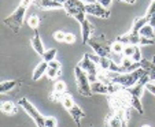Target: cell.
Masks as SVG:
<instances>
[{"instance_id": "277c9868", "label": "cell", "mask_w": 155, "mask_h": 127, "mask_svg": "<svg viewBox=\"0 0 155 127\" xmlns=\"http://www.w3.org/2000/svg\"><path fill=\"white\" fill-rule=\"evenodd\" d=\"M63 10L66 11V14L73 17L76 21H78L80 23H82L87 18H85V3L81 0H69L63 4Z\"/></svg>"}, {"instance_id": "44dd1931", "label": "cell", "mask_w": 155, "mask_h": 127, "mask_svg": "<svg viewBox=\"0 0 155 127\" xmlns=\"http://www.w3.org/2000/svg\"><path fill=\"white\" fill-rule=\"evenodd\" d=\"M61 103H62V105H63L66 110H71V108L76 105V103H74V100H73V97H71L69 93H64L63 96H62V98H61Z\"/></svg>"}, {"instance_id": "e575fe53", "label": "cell", "mask_w": 155, "mask_h": 127, "mask_svg": "<svg viewBox=\"0 0 155 127\" xmlns=\"http://www.w3.org/2000/svg\"><path fill=\"white\" fill-rule=\"evenodd\" d=\"M64 43H66V44H74V43H76V36H74L73 33H66Z\"/></svg>"}, {"instance_id": "836d02e7", "label": "cell", "mask_w": 155, "mask_h": 127, "mask_svg": "<svg viewBox=\"0 0 155 127\" xmlns=\"http://www.w3.org/2000/svg\"><path fill=\"white\" fill-rule=\"evenodd\" d=\"M64 37H66V33L62 32V30H58V32L54 33V38L59 43H64Z\"/></svg>"}, {"instance_id": "ba28073f", "label": "cell", "mask_w": 155, "mask_h": 127, "mask_svg": "<svg viewBox=\"0 0 155 127\" xmlns=\"http://www.w3.org/2000/svg\"><path fill=\"white\" fill-rule=\"evenodd\" d=\"M85 12L89 15H95L102 19H108L110 18V8L103 7L100 3H92V4H85Z\"/></svg>"}, {"instance_id": "e0dca14e", "label": "cell", "mask_w": 155, "mask_h": 127, "mask_svg": "<svg viewBox=\"0 0 155 127\" xmlns=\"http://www.w3.org/2000/svg\"><path fill=\"white\" fill-rule=\"evenodd\" d=\"M30 43H32L33 49H35V51L38 53V55L41 56V58H43L44 52H45V49H44L43 41H41V37H40V34H38L37 32H36V34L32 37V40H30Z\"/></svg>"}, {"instance_id": "7dc6e473", "label": "cell", "mask_w": 155, "mask_h": 127, "mask_svg": "<svg viewBox=\"0 0 155 127\" xmlns=\"http://www.w3.org/2000/svg\"><path fill=\"white\" fill-rule=\"evenodd\" d=\"M152 82H154V84H155V81H152Z\"/></svg>"}, {"instance_id": "8d00e7d4", "label": "cell", "mask_w": 155, "mask_h": 127, "mask_svg": "<svg viewBox=\"0 0 155 127\" xmlns=\"http://www.w3.org/2000/svg\"><path fill=\"white\" fill-rule=\"evenodd\" d=\"M48 67L50 68H56V70H61V67H62V64H61V62H58L55 59V60H52V62H50L48 63Z\"/></svg>"}, {"instance_id": "74e56055", "label": "cell", "mask_w": 155, "mask_h": 127, "mask_svg": "<svg viewBox=\"0 0 155 127\" xmlns=\"http://www.w3.org/2000/svg\"><path fill=\"white\" fill-rule=\"evenodd\" d=\"M152 44H155L154 40H151V38H147V37H143V36H141L140 45H152Z\"/></svg>"}, {"instance_id": "5bb4252c", "label": "cell", "mask_w": 155, "mask_h": 127, "mask_svg": "<svg viewBox=\"0 0 155 127\" xmlns=\"http://www.w3.org/2000/svg\"><path fill=\"white\" fill-rule=\"evenodd\" d=\"M141 64V68L146 71V74L150 77V79L151 81H155V56L152 58V60H147V59H143V60L140 62Z\"/></svg>"}, {"instance_id": "4316f807", "label": "cell", "mask_w": 155, "mask_h": 127, "mask_svg": "<svg viewBox=\"0 0 155 127\" xmlns=\"http://www.w3.org/2000/svg\"><path fill=\"white\" fill-rule=\"evenodd\" d=\"M28 26L30 27V29L36 30L38 27V25H40V18L37 17V15H30L29 18H28Z\"/></svg>"}, {"instance_id": "f1b7e54d", "label": "cell", "mask_w": 155, "mask_h": 127, "mask_svg": "<svg viewBox=\"0 0 155 127\" xmlns=\"http://www.w3.org/2000/svg\"><path fill=\"white\" fill-rule=\"evenodd\" d=\"M136 62H133V59L132 58H124L122 60H121V67H122V70L125 72H129V70H130V67L135 64Z\"/></svg>"}, {"instance_id": "7a4b0ae2", "label": "cell", "mask_w": 155, "mask_h": 127, "mask_svg": "<svg viewBox=\"0 0 155 127\" xmlns=\"http://www.w3.org/2000/svg\"><path fill=\"white\" fill-rule=\"evenodd\" d=\"M88 45L91 46L95 51V55L97 56H104V58H110L111 55V45L113 43L110 40H107L104 34L96 36V37H91Z\"/></svg>"}, {"instance_id": "f546056e", "label": "cell", "mask_w": 155, "mask_h": 127, "mask_svg": "<svg viewBox=\"0 0 155 127\" xmlns=\"http://www.w3.org/2000/svg\"><path fill=\"white\" fill-rule=\"evenodd\" d=\"M136 46L137 45H125V49H124V52H122L124 58H132L136 51Z\"/></svg>"}, {"instance_id": "9c48e42d", "label": "cell", "mask_w": 155, "mask_h": 127, "mask_svg": "<svg viewBox=\"0 0 155 127\" xmlns=\"http://www.w3.org/2000/svg\"><path fill=\"white\" fill-rule=\"evenodd\" d=\"M150 81H151V79H150V77H148L147 74H144L143 77L140 78V81H139L137 84L135 85V86H132V87H129V89H125V90L129 93V94L136 96V97L141 98V94H143V89L146 87V84H148Z\"/></svg>"}, {"instance_id": "7c38bea8", "label": "cell", "mask_w": 155, "mask_h": 127, "mask_svg": "<svg viewBox=\"0 0 155 127\" xmlns=\"http://www.w3.org/2000/svg\"><path fill=\"white\" fill-rule=\"evenodd\" d=\"M36 6L41 10H59L63 8V4H61L56 0H35Z\"/></svg>"}, {"instance_id": "2e32d148", "label": "cell", "mask_w": 155, "mask_h": 127, "mask_svg": "<svg viewBox=\"0 0 155 127\" xmlns=\"http://www.w3.org/2000/svg\"><path fill=\"white\" fill-rule=\"evenodd\" d=\"M48 68H50V67H48V62H40V63L36 66L35 71H33L32 79H33V81H38V79L43 77V75L47 74Z\"/></svg>"}, {"instance_id": "ab89813d", "label": "cell", "mask_w": 155, "mask_h": 127, "mask_svg": "<svg viewBox=\"0 0 155 127\" xmlns=\"http://www.w3.org/2000/svg\"><path fill=\"white\" fill-rule=\"evenodd\" d=\"M97 3H100L103 7H110V4L113 3V0H97Z\"/></svg>"}, {"instance_id": "603a6c76", "label": "cell", "mask_w": 155, "mask_h": 127, "mask_svg": "<svg viewBox=\"0 0 155 127\" xmlns=\"http://www.w3.org/2000/svg\"><path fill=\"white\" fill-rule=\"evenodd\" d=\"M19 84V81H6V82H2L0 85V93H8L10 90H12L17 85Z\"/></svg>"}, {"instance_id": "d4e9b609", "label": "cell", "mask_w": 155, "mask_h": 127, "mask_svg": "<svg viewBox=\"0 0 155 127\" xmlns=\"http://www.w3.org/2000/svg\"><path fill=\"white\" fill-rule=\"evenodd\" d=\"M2 112L7 113V115H10V113H15L17 112V108H15L14 103H11V101H6V103H3V104H2Z\"/></svg>"}, {"instance_id": "52a82bcc", "label": "cell", "mask_w": 155, "mask_h": 127, "mask_svg": "<svg viewBox=\"0 0 155 127\" xmlns=\"http://www.w3.org/2000/svg\"><path fill=\"white\" fill-rule=\"evenodd\" d=\"M78 66L88 74L91 84H94L95 81H97V74H99V70L97 68H99V67H97V64L91 59V55H89V53H84V56H82V59L80 60Z\"/></svg>"}, {"instance_id": "ee69618b", "label": "cell", "mask_w": 155, "mask_h": 127, "mask_svg": "<svg viewBox=\"0 0 155 127\" xmlns=\"http://www.w3.org/2000/svg\"><path fill=\"white\" fill-rule=\"evenodd\" d=\"M81 2H84L85 4H92V3H96L97 0H81Z\"/></svg>"}, {"instance_id": "cb8c5ba5", "label": "cell", "mask_w": 155, "mask_h": 127, "mask_svg": "<svg viewBox=\"0 0 155 127\" xmlns=\"http://www.w3.org/2000/svg\"><path fill=\"white\" fill-rule=\"evenodd\" d=\"M130 107L133 108L135 111H137L139 113H143L144 110H143V105H141V100L136 96H132L130 94Z\"/></svg>"}, {"instance_id": "1f68e13d", "label": "cell", "mask_w": 155, "mask_h": 127, "mask_svg": "<svg viewBox=\"0 0 155 127\" xmlns=\"http://www.w3.org/2000/svg\"><path fill=\"white\" fill-rule=\"evenodd\" d=\"M44 124H45V127H58V122H56V119L52 118V116H47Z\"/></svg>"}, {"instance_id": "3957f363", "label": "cell", "mask_w": 155, "mask_h": 127, "mask_svg": "<svg viewBox=\"0 0 155 127\" xmlns=\"http://www.w3.org/2000/svg\"><path fill=\"white\" fill-rule=\"evenodd\" d=\"M26 10H28V7L25 6V4L21 3L19 6H18V8L15 10L11 15H8V17L3 21L4 25H6V26H8L10 29L15 33V34H17V33H19L21 27H22V25H24L25 12H26Z\"/></svg>"}, {"instance_id": "f35d334b", "label": "cell", "mask_w": 155, "mask_h": 127, "mask_svg": "<svg viewBox=\"0 0 155 127\" xmlns=\"http://www.w3.org/2000/svg\"><path fill=\"white\" fill-rule=\"evenodd\" d=\"M155 12V2H151V4H150V7H148V10H147V14H146V17L147 18H150L152 14Z\"/></svg>"}, {"instance_id": "6da1fadb", "label": "cell", "mask_w": 155, "mask_h": 127, "mask_svg": "<svg viewBox=\"0 0 155 127\" xmlns=\"http://www.w3.org/2000/svg\"><path fill=\"white\" fill-rule=\"evenodd\" d=\"M144 74H146V71H144L143 68H139V70H136V71H133V72L117 74L114 78H113L111 84L118 85L121 89H129V87L135 86V85L140 81V78L143 77Z\"/></svg>"}, {"instance_id": "4dcf8cb0", "label": "cell", "mask_w": 155, "mask_h": 127, "mask_svg": "<svg viewBox=\"0 0 155 127\" xmlns=\"http://www.w3.org/2000/svg\"><path fill=\"white\" fill-rule=\"evenodd\" d=\"M61 70H56V68H48V71H47V77L50 79H56V78H59L61 77Z\"/></svg>"}, {"instance_id": "7bdbcfd3", "label": "cell", "mask_w": 155, "mask_h": 127, "mask_svg": "<svg viewBox=\"0 0 155 127\" xmlns=\"http://www.w3.org/2000/svg\"><path fill=\"white\" fill-rule=\"evenodd\" d=\"M120 2H122V3H128V4H135L136 0H120Z\"/></svg>"}, {"instance_id": "7402d4cb", "label": "cell", "mask_w": 155, "mask_h": 127, "mask_svg": "<svg viewBox=\"0 0 155 127\" xmlns=\"http://www.w3.org/2000/svg\"><path fill=\"white\" fill-rule=\"evenodd\" d=\"M139 34L143 36V37H147V38H151V40H154V38H155V29L148 23V25H146V26H144L143 29L139 32Z\"/></svg>"}, {"instance_id": "d590c367", "label": "cell", "mask_w": 155, "mask_h": 127, "mask_svg": "<svg viewBox=\"0 0 155 127\" xmlns=\"http://www.w3.org/2000/svg\"><path fill=\"white\" fill-rule=\"evenodd\" d=\"M146 90H147V92H150L151 94L155 96V84H154V82L150 81L148 84H146Z\"/></svg>"}, {"instance_id": "8992f818", "label": "cell", "mask_w": 155, "mask_h": 127, "mask_svg": "<svg viewBox=\"0 0 155 127\" xmlns=\"http://www.w3.org/2000/svg\"><path fill=\"white\" fill-rule=\"evenodd\" d=\"M19 105L24 108L25 112H26L28 115L33 119V120H35L36 126H37V127H45V124H44L45 118H44V116L38 112V110L32 104V103H30L29 100H28V98H21V100H19Z\"/></svg>"}, {"instance_id": "484cf974", "label": "cell", "mask_w": 155, "mask_h": 127, "mask_svg": "<svg viewBox=\"0 0 155 127\" xmlns=\"http://www.w3.org/2000/svg\"><path fill=\"white\" fill-rule=\"evenodd\" d=\"M55 56H56V49L55 48H50V49H45V52H44L43 55V59L44 62H52L55 60Z\"/></svg>"}, {"instance_id": "5b68a950", "label": "cell", "mask_w": 155, "mask_h": 127, "mask_svg": "<svg viewBox=\"0 0 155 127\" xmlns=\"http://www.w3.org/2000/svg\"><path fill=\"white\" fill-rule=\"evenodd\" d=\"M74 75H76L77 90H78V93L81 96H84V97H89L92 93V89H91V81H89L88 74L80 66H76V68H74Z\"/></svg>"}, {"instance_id": "4fadbf2b", "label": "cell", "mask_w": 155, "mask_h": 127, "mask_svg": "<svg viewBox=\"0 0 155 127\" xmlns=\"http://www.w3.org/2000/svg\"><path fill=\"white\" fill-rule=\"evenodd\" d=\"M66 92V84L63 81H58L54 85V90L51 93V100L52 101H61L62 96Z\"/></svg>"}, {"instance_id": "bcb514c9", "label": "cell", "mask_w": 155, "mask_h": 127, "mask_svg": "<svg viewBox=\"0 0 155 127\" xmlns=\"http://www.w3.org/2000/svg\"><path fill=\"white\" fill-rule=\"evenodd\" d=\"M151 2H155V0H151Z\"/></svg>"}, {"instance_id": "ac0fdd59", "label": "cell", "mask_w": 155, "mask_h": 127, "mask_svg": "<svg viewBox=\"0 0 155 127\" xmlns=\"http://www.w3.org/2000/svg\"><path fill=\"white\" fill-rule=\"evenodd\" d=\"M69 113H70V116L73 118V120L76 122V124L77 126H80L81 124V120L85 118V113H84V111L81 110V108L78 107V105H74L71 110H69Z\"/></svg>"}, {"instance_id": "8fae6325", "label": "cell", "mask_w": 155, "mask_h": 127, "mask_svg": "<svg viewBox=\"0 0 155 127\" xmlns=\"http://www.w3.org/2000/svg\"><path fill=\"white\" fill-rule=\"evenodd\" d=\"M94 25H92L91 21L85 19L81 23V33H82V44H88L91 40L92 34H94Z\"/></svg>"}, {"instance_id": "f6af8a7d", "label": "cell", "mask_w": 155, "mask_h": 127, "mask_svg": "<svg viewBox=\"0 0 155 127\" xmlns=\"http://www.w3.org/2000/svg\"><path fill=\"white\" fill-rule=\"evenodd\" d=\"M141 127H151V126H148V124H143Z\"/></svg>"}, {"instance_id": "d6986e66", "label": "cell", "mask_w": 155, "mask_h": 127, "mask_svg": "<svg viewBox=\"0 0 155 127\" xmlns=\"http://www.w3.org/2000/svg\"><path fill=\"white\" fill-rule=\"evenodd\" d=\"M148 23H150V21H148V18H147V17L139 18V19L135 21V23H133V26H132L130 32L132 33H139L144 26H146V25H148Z\"/></svg>"}, {"instance_id": "b9f144b4", "label": "cell", "mask_w": 155, "mask_h": 127, "mask_svg": "<svg viewBox=\"0 0 155 127\" xmlns=\"http://www.w3.org/2000/svg\"><path fill=\"white\" fill-rule=\"evenodd\" d=\"M32 2H33V0H22V2H21V3H22V4H25V6H26V7H29V6H30V3H32Z\"/></svg>"}, {"instance_id": "83f0119b", "label": "cell", "mask_w": 155, "mask_h": 127, "mask_svg": "<svg viewBox=\"0 0 155 127\" xmlns=\"http://www.w3.org/2000/svg\"><path fill=\"white\" fill-rule=\"evenodd\" d=\"M124 49H125V45H124L122 43H120V41H117V40L113 43V45H111V52L113 53H115V55H121V53L124 52Z\"/></svg>"}, {"instance_id": "9a60e30c", "label": "cell", "mask_w": 155, "mask_h": 127, "mask_svg": "<svg viewBox=\"0 0 155 127\" xmlns=\"http://www.w3.org/2000/svg\"><path fill=\"white\" fill-rule=\"evenodd\" d=\"M91 59L97 64L102 71H110V66H111V59L104 58V56H97V55H91Z\"/></svg>"}, {"instance_id": "60d3db41", "label": "cell", "mask_w": 155, "mask_h": 127, "mask_svg": "<svg viewBox=\"0 0 155 127\" xmlns=\"http://www.w3.org/2000/svg\"><path fill=\"white\" fill-rule=\"evenodd\" d=\"M148 21H150V25H151V26H152V27H154V29H155V12H154V14L151 15V17L148 18Z\"/></svg>"}, {"instance_id": "d6a6232c", "label": "cell", "mask_w": 155, "mask_h": 127, "mask_svg": "<svg viewBox=\"0 0 155 127\" xmlns=\"http://www.w3.org/2000/svg\"><path fill=\"white\" fill-rule=\"evenodd\" d=\"M132 59H133V62H136V63H140V62L143 60L141 51H140V48H139V45L136 46V51H135V53H133V56H132Z\"/></svg>"}, {"instance_id": "ffe728a7", "label": "cell", "mask_w": 155, "mask_h": 127, "mask_svg": "<svg viewBox=\"0 0 155 127\" xmlns=\"http://www.w3.org/2000/svg\"><path fill=\"white\" fill-rule=\"evenodd\" d=\"M106 123H107L108 127H124L122 122H121V119L118 118L117 115H115L114 112L111 113V115H108L107 119H106Z\"/></svg>"}, {"instance_id": "30bf717a", "label": "cell", "mask_w": 155, "mask_h": 127, "mask_svg": "<svg viewBox=\"0 0 155 127\" xmlns=\"http://www.w3.org/2000/svg\"><path fill=\"white\" fill-rule=\"evenodd\" d=\"M117 41L122 43L124 45H140L141 36L139 33H126V34H121L117 37Z\"/></svg>"}]
</instances>
